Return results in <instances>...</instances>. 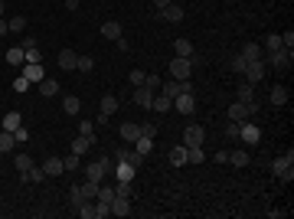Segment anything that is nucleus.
Returning <instances> with one entry per match:
<instances>
[{
  "label": "nucleus",
  "mask_w": 294,
  "mask_h": 219,
  "mask_svg": "<svg viewBox=\"0 0 294 219\" xmlns=\"http://www.w3.org/2000/svg\"><path fill=\"white\" fill-rule=\"evenodd\" d=\"M272 174L278 177L281 183H291V180H294V151L274 157V160H272Z\"/></svg>",
  "instance_id": "nucleus-1"
},
{
  "label": "nucleus",
  "mask_w": 294,
  "mask_h": 219,
  "mask_svg": "<svg viewBox=\"0 0 294 219\" xmlns=\"http://www.w3.org/2000/svg\"><path fill=\"white\" fill-rule=\"evenodd\" d=\"M193 76V66H190V56H176V59H170V79H176V82H183V79Z\"/></svg>",
  "instance_id": "nucleus-2"
},
{
  "label": "nucleus",
  "mask_w": 294,
  "mask_h": 219,
  "mask_svg": "<svg viewBox=\"0 0 294 219\" xmlns=\"http://www.w3.org/2000/svg\"><path fill=\"white\" fill-rule=\"evenodd\" d=\"M291 62H294L291 49H274V53H268V66H274V69H291Z\"/></svg>",
  "instance_id": "nucleus-3"
},
{
  "label": "nucleus",
  "mask_w": 294,
  "mask_h": 219,
  "mask_svg": "<svg viewBox=\"0 0 294 219\" xmlns=\"http://www.w3.org/2000/svg\"><path fill=\"white\" fill-rule=\"evenodd\" d=\"M239 138H242L245 144H258V141H261V131H258V124H252L249 118H245V121H239Z\"/></svg>",
  "instance_id": "nucleus-4"
},
{
  "label": "nucleus",
  "mask_w": 294,
  "mask_h": 219,
  "mask_svg": "<svg viewBox=\"0 0 294 219\" xmlns=\"http://www.w3.org/2000/svg\"><path fill=\"white\" fill-rule=\"evenodd\" d=\"M242 76H245V82H252V85H258L261 79H265V62H261V59H255V62H249Z\"/></svg>",
  "instance_id": "nucleus-5"
},
{
  "label": "nucleus",
  "mask_w": 294,
  "mask_h": 219,
  "mask_svg": "<svg viewBox=\"0 0 294 219\" xmlns=\"http://www.w3.org/2000/svg\"><path fill=\"white\" fill-rule=\"evenodd\" d=\"M203 138H206V131H203L199 124H190V128L183 131V147H199Z\"/></svg>",
  "instance_id": "nucleus-6"
},
{
  "label": "nucleus",
  "mask_w": 294,
  "mask_h": 219,
  "mask_svg": "<svg viewBox=\"0 0 294 219\" xmlns=\"http://www.w3.org/2000/svg\"><path fill=\"white\" fill-rule=\"evenodd\" d=\"M105 174H108V164H105V160H92V164L85 167V180L101 183V180H105Z\"/></svg>",
  "instance_id": "nucleus-7"
},
{
  "label": "nucleus",
  "mask_w": 294,
  "mask_h": 219,
  "mask_svg": "<svg viewBox=\"0 0 294 219\" xmlns=\"http://www.w3.org/2000/svg\"><path fill=\"white\" fill-rule=\"evenodd\" d=\"M118 134H121V141L124 144H134L137 138H141V124H134V121H124L118 128Z\"/></svg>",
  "instance_id": "nucleus-8"
},
{
  "label": "nucleus",
  "mask_w": 294,
  "mask_h": 219,
  "mask_svg": "<svg viewBox=\"0 0 294 219\" xmlns=\"http://www.w3.org/2000/svg\"><path fill=\"white\" fill-rule=\"evenodd\" d=\"M174 108L180 111V115H193L196 111V99L193 95H186V92H180V95L174 99Z\"/></svg>",
  "instance_id": "nucleus-9"
},
{
  "label": "nucleus",
  "mask_w": 294,
  "mask_h": 219,
  "mask_svg": "<svg viewBox=\"0 0 294 219\" xmlns=\"http://www.w3.org/2000/svg\"><path fill=\"white\" fill-rule=\"evenodd\" d=\"M92 147H95V138H88V134H78L76 141H72V154H78V157H85Z\"/></svg>",
  "instance_id": "nucleus-10"
},
{
  "label": "nucleus",
  "mask_w": 294,
  "mask_h": 219,
  "mask_svg": "<svg viewBox=\"0 0 294 219\" xmlns=\"http://www.w3.org/2000/svg\"><path fill=\"white\" fill-rule=\"evenodd\" d=\"M268 101H272L274 108H284V105H288V85H272Z\"/></svg>",
  "instance_id": "nucleus-11"
},
{
  "label": "nucleus",
  "mask_w": 294,
  "mask_h": 219,
  "mask_svg": "<svg viewBox=\"0 0 294 219\" xmlns=\"http://www.w3.org/2000/svg\"><path fill=\"white\" fill-rule=\"evenodd\" d=\"M154 95H157V92H151L147 85H137V88H134V105H141V108H151Z\"/></svg>",
  "instance_id": "nucleus-12"
},
{
  "label": "nucleus",
  "mask_w": 294,
  "mask_h": 219,
  "mask_svg": "<svg viewBox=\"0 0 294 219\" xmlns=\"http://www.w3.org/2000/svg\"><path fill=\"white\" fill-rule=\"evenodd\" d=\"M157 17L167 20V23H180V20H183V7H180V3H170V7H163Z\"/></svg>",
  "instance_id": "nucleus-13"
},
{
  "label": "nucleus",
  "mask_w": 294,
  "mask_h": 219,
  "mask_svg": "<svg viewBox=\"0 0 294 219\" xmlns=\"http://www.w3.org/2000/svg\"><path fill=\"white\" fill-rule=\"evenodd\" d=\"M76 66H78V53H76V49H62V53H59V69L72 72Z\"/></svg>",
  "instance_id": "nucleus-14"
},
{
  "label": "nucleus",
  "mask_w": 294,
  "mask_h": 219,
  "mask_svg": "<svg viewBox=\"0 0 294 219\" xmlns=\"http://www.w3.org/2000/svg\"><path fill=\"white\" fill-rule=\"evenodd\" d=\"M43 174H46V177H59V174H65V167H62V157H46V164H43Z\"/></svg>",
  "instance_id": "nucleus-15"
},
{
  "label": "nucleus",
  "mask_w": 294,
  "mask_h": 219,
  "mask_svg": "<svg viewBox=\"0 0 294 219\" xmlns=\"http://www.w3.org/2000/svg\"><path fill=\"white\" fill-rule=\"evenodd\" d=\"M115 174H118V180H134V174H137V167L134 164H128V160H118V164H115Z\"/></svg>",
  "instance_id": "nucleus-16"
},
{
  "label": "nucleus",
  "mask_w": 294,
  "mask_h": 219,
  "mask_svg": "<svg viewBox=\"0 0 294 219\" xmlns=\"http://www.w3.org/2000/svg\"><path fill=\"white\" fill-rule=\"evenodd\" d=\"M23 79H26V82H43V66H39V62H26V69H23Z\"/></svg>",
  "instance_id": "nucleus-17"
},
{
  "label": "nucleus",
  "mask_w": 294,
  "mask_h": 219,
  "mask_svg": "<svg viewBox=\"0 0 294 219\" xmlns=\"http://www.w3.org/2000/svg\"><path fill=\"white\" fill-rule=\"evenodd\" d=\"M115 111H118V99H115V95H105V99H101V115H98V118L108 121Z\"/></svg>",
  "instance_id": "nucleus-18"
},
{
  "label": "nucleus",
  "mask_w": 294,
  "mask_h": 219,
  "mask_svg": "<svg viewBox=\"0 0 294 219\" xmlns=\"http://www.w3.org/2000/svg\"><path fill=\"white\" fill-rule=\"evenodd\" d=\"M111 216H131V199L115 197L111 199Z\"/></svg>",
  "instance_id": "nucleus-19"
},
{
  "label": "nucleus",
  "mask_w": 294,
  "mask_h": 219,
  "mask_svg": "<svg viewBox=\"0 0 294 219\" xmlns=\"http://www.w3.org/2000/svg\"><path fill=\"white\" fill-rule=\"evenodd\" d=\"M20 124H23L20 111H7V115H3V121H0V128H3V131H17Z\"/></svg>",
  "instance_id": "nucleus-20"
},
{
  "label": "nucleus",
  "mask_w": 294,
  "mask_h": 219,
  "mask_svg": "<svg viewBox=\"0 0 294 219\" xmlns=\"http://www.w3.org/2000/svg\"><path fill=\"white\" fill-rule=\"evenodd\" d=\"M229 118H232V121H245V118H252V115H249V105H245V101H235V105H229Z\"/></svg>",
  "instance_id": "nucleus-21"
},
{
  "label": "nucleus",
  "mask_w": 294,
  "mask_h": 219,
  "mask_svg": "<svg viewBox=\"0 0 294 219\" xmlns=\"http://www.w3.org/2000/svg\"><path fill=\"white\" fill-rule=\"evenodd\" d=\"M239 56L245 59V62H255V59H261V46H258V43H245Z\"/></svg>",
  "instance_id": "nucleus-22"
},
{
  "label": "nucleus",
  "mask_w": 294,
  "mask_h": 219,
  "mask_svg": "<svg viewBox=\"0 0 294 219\" xmlns=\"http://www.w3.org/2000/svg\"><path fill=\"white\" fill-rule=\"evenodd\" d=\"M111 199H115V186H98V197H95V203L98 206H111Z\"/></svg>",
  "instance_id": "nucleus-23"
},
{
  "label": "nucleus",
  "mask_w": 294,
  "mask_h": 219,
  "mask_svg": "<svg viewBox=\"0 0 294 219\" xmlns=\"http://www.w3.org/2000/svg\"><path fill=\"white\" fill-rule=\"evenodd\" d=\"M20 177H23V183H43V180H46L43 167H36V164H33L30 170H26V174H20Z\"/></svg>",
  "instance_id": "nucleus-24"
},
{
  "label": "nucleus",
  "mask_w": 294,
  "mask_h": 219,
  "mask_svg": "<svg viewBox=\"0 0 294 219\" xmlns=\"http://www.w3.org/2000/svg\"><path fill=\"white\" fill-rule=\"evenodd\" d=\"M13 147H17V138H13V131H3V128H0V154H10Z\"/></svg>",
  "instance_id": "nucleus-25"
},
{
  "label": "nucleus",
  "mask_w": 294,
  "mask_h": 219,
  "mask_svg": "<svg viewBox=\"0 0 294 219\" xmlns=\"http://www.w3.org/2000/svg\"><path fill=\"white\" fill-rule=\"evenodd\" d=\"M62 111H65V115H78V111H82L78 95H65V99H62Z\"/></svg>",
  "instance_id": "nucleus-26"
},
{
  "label": "nucleus",
  "mask_w": 294,
  "mask_h": 219,
  "mask_svg": "<svg viewBox=\"0 0 294 219\" xmlns=\"http://www.w3.org/2000/svg\"><path fill=\"white\" fill-rule=\"evenodd\" d=\"M134 151L141 154V157H147V154L154 151V138H147V134H141V138L134 141Z\"/></svg>",
  "instance_id": "nucleus-27"
},
{
  "label": "nucleus",
  "mask_w": 294,
  "mask_h": 219,
  "mask_svg": "<svg viewBox=\"0 0 294 219\" xmlns=\"http://www.w3.org/2000/svg\"><path fill=\"white\" fill-rule=\"evenodd\" d=\"M23 59H26V49H23V46H10V49H7V62H10V66H20Z\"/></svg>",
  "instance_id": "nucleus-28"
},
{
  "label": "nucleus",
  "mask_w": 294,
  "mask_h": 219,
  "mask_svg": "<svg viewBox=\"0 0 294 219\" xmlns=\"http://www.w3.org/2000/svg\"><path fill=\"white\" fill-rule=\"evenodd\" d=\"M39 92H43L46 99H56V95H59V82H56V79H43V82H39Z\"/></svg>",
  "instance_id": "nucleus-29"
},
{
  "label": "nucleus",
  "mask_w": 294,
  "mask_h": 219,
  "mask_svg": "<svg viewBox=\"0 0 294 219\" xmlns=\"http://www.w3.org/2000/svg\"><path fill=\"white\" fill-rule=\"evenodd\" d=\"M76 213L82 219H95V199H82V203L76 206Z\"/></svg>",
  "instance_id": "nucleus-30"
},
{
  "label": "nucleus",
  "mask_w": 294,
  "mask_h": 219,
  "mask_svg": "<svg viewBox=\"0 0 294 219\" xmlns=\"http://www.w3.org/2000/svg\"><path fill=\"white\" fill-rule=\"evenodd\" d=\"M101 36H105V40H118V36H121V23L118 20H108L105 26H101Z\"/></svg>",
  "instance_id": "nucleus-31"
},
{
  "label": "nucleus",
  "mask_w": 294,
  "mask_h": 219,
  "mask_svg": "<svg viewBox=\"0 0 294 219\" xmlns=\"http://www.w3.org/2000/svg\"><path fill=\"white\" fill-rule=\"evenodd\" d=\"M239 101H245V105L255 101V85H252V82H242L239 85Z\"/></svg>",
  "instance_id": "nucleus-32"
},
{
  "label": "nucleus",
  "mask_w": 294,
  "mask_h": 219,
  "mask_svg": "<svg viewBox=\"0 0 294 219\" xmlns=\"http://www.w3.org/2000/svg\"><path fill=\"white\" fill-rule=\"evenodd\" d=\"M229 164H232V167H249V164H252L249 151H235V154H229Z\"/></svg>",
  "instance_id": "nucleus-33"
},
{
  "label": "nucleus",
  "mask_w": 294,
  "mask_h": 219,
  "mask_svg": "<svg viewBox=\"0 0 294 219\" xmlns=\"http://www.w3.org/2000/svg\"><path fill=\"white\" fill-rule=\"evenodd\" d=\"M206 154H203V144L199 147H186V164H203Z\"/></svg>",
  "instance_id": "nucleus-34"
},
{
  "label": "nucleus",
  "mask_w": 294,
  "mask_h": 219,
  "mask_svg": "<svg viewBox=\"0 0 294 219\" xmlns=\"http://www.w3.org/2000/svg\"><path fill=\"white\" fill-rule=\"evenodd\" d=\"M151 108L154 111H170V108H174V99H167V95H154Z\"/></svg>",
  "instance_id": "nucleus-35"
},
{
  "label": "nucleus",
  "mask_w": 294,
  "mask_h": 219,
  "mask_svg": "<svg viewBox=\"0 0 294 219\" xmlns=\"http://www.w3.org/2000/svg\"><path fill=\"white\" fill-rule=\"evenodd\" d=\"M170 164H174V167H183L186 164V147H183V144H176L174 151H170Z\"/></svg>",
  "instance_id": "nucleus-36"
},
{
  "label": "nucleus",
  "mask_w": 294,
  "mask_h": 219,
  "mask_svg": "<svg viewBox=\"0 0 294 219\" xmlns=\"http://www.w3.org/2000/svg\"><path fill=\"white\" fill-rule=\"evenodd\" d=\"M160 95H167V99H176V95H180V82H176V79L163 82V85H160Z\"/></svg>",
  "instance_id": "nucleus-37"
},
{
  "label": "nucleus",
  "mask_w": 294,
  "mask_h": 219,
  "mask_svg": "<svg viewBox=\"0 0 294 219\" xmlns=\"http://www.w3.org/2000/svg\"><path fill=\"white\" fill-rule=\"evenodd\" d=\"M174 49H176V56H193V43H190V40H183V36H180V40H176L174 43Z\"/></svg>",
  "instance_id": "nucleus-38"
},
{
  "label": "nucleus",
  "mask_w": 294,
  "mask_h": 219,
  "mask_svg": "<svg viewBox=\"0 0 294 219\" xmlns=\"http://www.w3.org/2000/svg\"><path fill=\"white\" fill-rule=\"evenodd\" d=\"M98 186H101V183H95V180H85L78 190H82V197H85V199H95V197H98Z\"/></svg>",
  "instance_id": "nucleus-39"
},
{
  "label": "nucleus",
  "mask_w": 294,
  "mask_h": 219,
  "mask_svg": "<svg viewBox=\"0 0 294 219\" xmlns=\"http://www.w3.org/2000/svg\"><path fill=\"white\" fill-rule=\"evenodd\" d=\"M7 26H10V33H26V17H23V13H17Z\"/></svg>",
  "instance_id": "nucleus-40"
},
{
  "label": "nucleus",
  "mask_w": 294,
  "mask_h": 219,
  "mask_svg": "<svg viewBox=\"0 0 294 219\" xmlns=\"http://www.w3.org/2000/svg\"><path fill=\"white\" fill-rule=\"evenodd\" d=\"M274 49H284V46H281V36H278V33L265 36V53H274Z\"/></svg>",
  "instance_id": "nucleus-41"
},
{
  "label": "nucleus",
  "mask_w": 294,
  "mask_h": 219,
  "mask_svg": "<svg viewBox=\"0 0 294 219\" xmlns=\"http://www.w3.org/2000/svg\"><path fill=\"white\" fill-rule=\"evenodd\" d=\"M13 164H17V170H20V174H26V170L33 167V157H26V154H17V157H13Z\"/></svg>",
  "instance_id": "nucleus-42"
},
{
  "label": "nucleus",
  "mask_w": 294,
  "mask_h": 219,
  "mask_svg": "<svg viewBox=\"0 0 294 219\" xmlns=\"http://www.w3.org/2000/svg\"><path fill=\"white\" fill-rule=\"evenodd\" d=\"M78 72H92V69H95V59H92V56H82V53H78Z\"/></svg>",
  "instance_id": "nucleus-43"
},
{
  "label": "nucleus",
  "mask_w": 294,
  "mask_h": 219,
  "mask_svg": "<svg viewBox=\"0 0 294 219\" xmlns=\"http://www.w3.org/2000/svg\"><path fill=\"white\" fill-rule=\"evenodd\" d=\"M115 197L131 199V183H128V180H118V183H115Z\"/></svg>",
  "instance_id": "nucleus-44"
},
{
  "label": "nucleus",
  "mask_w": 294,
  "mask_h": 219,
  "mask_svg": "<svg viewBox=\"0 0 294 219\" xmlns=\"http://www.w3.org/2000/svg\"><path fill=\"white\" fill-rule=\"evenodd\" d=\"M62 167H65V174L78 170V154H69V157H62Z\"/></svg>",
  "instance_id": "nucleus-45"
},
{
  "label": "nucleus",
  "mask_w": 294,
  "mask_h": 219,
  "mask_svg": "<svg viewBox=\"0 0 294 219\" xmlns=\"http://www.w3.org/2000/svg\"><path fill=\"white\" fill-rule=\"evenodd\" d=\"M144 79H147V72H144V69H131V85H134V88L144 85Z\"/></svg>",
  "instance_id": "nucleus-46"
},
{
  "label": "nucleus",
  "mask_w": 294,
  "mask_h": 219,
  "mask_svg": "<svg viewBox=\"0 0 294 219\" xmlns=\"http://www.w3.org/2000/svg\"><path fill=\"white\" fill-rule=\"evenodd\" d=\"M13 138H17V144H26V141H30V131H26V128L20 124V128L13 131Z\"/></svg>",
  "instance_id": "nucleus-47"
},
{
  "label": "nucleus",
  "mask_w": 294,
  "mask_h": 219,
  "mask_svg": "<svg viewBox=\"0 0 294 219\" xmlns=\"http://www.w3.org/2000/svg\"><path fill=\"white\" fill-rule=\"evenodd\" d=\"M131 154H134L131 147H118V151H115V160H128L131 164Z\"/></svg>",
  "instance_id": "nucleus-48"
},
{
  "label": "nucleus",
  "mask_w": 294,
  "mask_h": 219,
  "mask_svg": "<svg viewBox=\"0 0 294 219\" xmlns=\"http://www.w3.org/2000/svg\"><path fill=\"white\" fill-rule=\"evenodd\" d=\"M78 134H88V138H95V124H92V121H82V124H78Z\"/></svg>",
  "instance_id": "nucleus-49"
},
{
  "label": "nucleus",
  "mask_w": 294,
  "mask_h": 219,
  "mask_svg": "<svg viewBox=\"0 0 294 219\" xmlns=\"http://www.w3.org/2000/svg\"><path fill=\"white\" fill-rule=\"evenodd\" d=\"M281 46H284V49H294V30L281 33Z\"/></svg>",
  "instance_id": "nucleus-50"
},
{
  "label": "nucleus",
  "mask_w": 294,
  "mask_h": 219,
  "mask_svg": "<svg viewBox=\"0 0 294 219\" xmlns=\"http://www.w3.org/2000/svg\"><path fill=\"white\" fill-rule=\"evenodd\" d=\"M69 199H72V206H78V203H82V190H78V186H72V190H69Z\"/></svg>",
  "instance_id": "nucleus-51"
},
{
  "label": "nucleus",
  "mask_w": 294,
  "mask_h": 219,
  "mask_svg": "<svg viewBox=\"0 0 294 219\" xmlns=\"http://www.w3.org/2000/svg\"><path fill=\"white\" fill-rule=\"evenodd\" d=\"M245 66H249V62H245V59H242V56H235V59H232V69H235V72H245Z\"/></svg>",
  "instance_id": "nucleus-52"
},
{
  "label": "nucleus",
  "mask_w": 294,
  "mask_h": 219,
  "mask_svg": "<svg viewBox=\"0 0 294 219\" xmlns=\"http://www.w3.org/2000/svg\"><path fill=\"white\" fill-rule=\"evenodd\" d=\"M144 85L151 88V92H157V88H160V79H157V76H147V79H144Z\"/></svg>",
  "instance_id": "nucleus-53"
},
{
  "label": "nucleus",
  "mask_w": 294,
  "mask_h": 219,
  "mask_svg": "<svg viewBox=\"0 0 294 219\" xmlns=\"http://www.w3.org/2000/svg\"><path fill=\"white\" fill-rule=\"evenodd\" d=\"M141 134H147V138H154V134H157V124H151V121H144V124H141Z\"/></svg>",
  "instance_id": "nucleus-54"
},
{
  "label": "nucleus",
  "mask_w": 294,
  "mask_h": 219,
  "mask_svg": "<svg viewBox=\"0 0 294 219\" xmlns=\"http://www.w3.org/2000/svg\"><path fill=\"white\" fill-rule=\"evenodd\" d=\"M213 160H216V164H229V151H216L213 154Z\"/></svg>",
  "instance_id": "nucleus-55"
},
{
  "label": "nucleus",
  "mask_w": 294,
  "mask_h": 219,
  "mask_svg": "<svg viewBox=\"0 0 294 219\" xmlns=\"http://www.w3.org/2000/svg\"><path fill=\"white\" fill-rule=\"evenodd\" d=\"M115 46H118L121 53H128V49H131V43H128V40H124V36H118V40H115Z\"/></svg>",
  "instance_id": "nucleus-56"
},
{
  "label": "nucleus",
  "mask_w": 294,
  "mask_h": 219,
  "mask_svg": "<svg viewBox=\"0 0 294 219\" xmlns=\"http://www.w3.org/2000/svg\"><path fill=\"white\" fill-rule=\"evenodd\" d=\"M39 59H43V56L36 53V49H26V62H39Z\"/></svg>",
  "instance_id": "nucleus-57"
},
{
  "label": "nucleus",
  "mask_w": 294,
  "mask_h": 219,
  "mask_svg": "<svg viewBox=\"0 0 294 219\" xmlns=\"http://www.w3.org/2000/svg\"><path fill=\"white\" fill-rule=\"evenodd\" d=\"M23 49H36V36H26L23 40Z\"/></svg>",
  "instance_id": "nucleus-58"
},
{
  "label": "nucleus",
  "mask_w": 294,
  "mask_h": 219,
  "mask_svg": "<svg viewBox=\"0 0 294 219\" xmlns=\"http://www.w3.org/2000/svg\"><path fill=\"white\" fill-rule=\"evenodd\" d=\"M170 3H174V0H154V7H157V13H160L163 7H170Z\"/></svg>",
  "instance_id": "nucleus-59"
},
{
  "label": "nucleus",
  "mask_w": 294,
  "mask_h": 219,
  "mask_svg": "<svg viewBox=\"0 0 294 219\" xmlns=\"http://www.w3.org/2000/svg\"><path fill=\"white\" fill-rule=\"evenodd\" d=\"M7 33H10V26H7V20L0 17V36H7Z\"/></svg>",
  "instance_id": "nucleus-60"
},
{
  "label": "nucleus",
  "mask_w": 294,
  "mask_h": 219,
  "mask_svg": "<svg viewBox=\"0 0 294 219\" xmlns=\"http://www.w3.org/2000/svg\"><path fill=\"white\" fill-rule=\"evenodd\" d=\"M65 10H78V0H65Z\"/></svg>",
  "instance_id": "nucleus-61"
},
{
  "label": "nucleus",
  "mask_w": 294,
  "mask_h": 219,
  "mask_svg": "<svg viewBox=\"0 0 294 219\" xmlns=\"http://www.w3.org/2000/svg\"><path fill=\"white\" fill-rule=\"evenodd\" d=\"M0 17H3V0H0Z\"/></svg>",
  "instance_id": "nucleus-62"
}]
</instances>
